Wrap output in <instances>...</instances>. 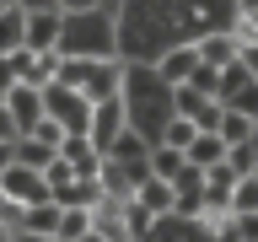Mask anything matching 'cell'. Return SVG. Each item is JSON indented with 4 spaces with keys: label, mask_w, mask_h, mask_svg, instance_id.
I'll list each match as a JSON object with an SVG mask.
<instances>
[{
    "label": "cell",
    "mask_w": 258,
    "mask_h": 242,
    "mask_svg": "<svg viewBox=\"0 0 258 242\" xmlns=\"http://www.w3.org/2000/svg\"><path fill=\"white\" fill-rule=\"evenodd\" d=\"M124 129H129V108H124V97H108V102H92V129H86V135H92V145L102 151V156H108V145L118 140Z\"/></svg>",
    "instance_id": "3957f363"
},
{
    "label": "cell",
    "mask_w": 258,
    "mask_h": 242,
    "mask_svg": "<svg viewBox=\"0 0 258 242\" xmlns=\"http://www.w3.org/2000/svg\"><path fill=\"white\" fill-rule=\"evenodd\" d=\"M194 48H199V65H210V70H231V65L242 59V43L231 27H215V32H199L194 38Z\"/></svg>",
    "instance_id": "277c9868"
},
{
    "label": "cell",
    "mask_w": 258,
    "mask_h": 242,
    "mask_svg": "<svg viewBox=\"0 0 258 242\" xmlns=\"http://www.w3.org/2000/svg\"><path fill=\"white\" fill-rule=\"evenodd\" d=\"M59 156L76 167V177H102V161H108V156L92 145V135H70V140L59 145Z\"/></svg>",
    "instance_id": "9c48e42d"
},
{
    "label": "cell",
    "mask_w": 258,
    "mask_h": 242,
    "mask_svg": "<svg viewBox=\"0 0 258 242\" xmlns=\"http://www.w3.org/2000/svg\"><path fill=\"white\" fill-rule=\"evenodd\" d=\"M231 215H258V172L237 177V194H231Z\"/></svg>",
    "instance_id": "ffe728a7"
},
{
    "label": "cell",
    "mask_w": 258,
    "mask_h": 242,
    "mask_svg": "<svg viewBox=\"0 0 258 242\" xmlns=\"http://www.w3.org/2000/svg\"><path fill=\"white\" fill-rule=\"evenodd\" d=\"M43 113L64 129V135H86V129H92V102L81 92H70V86H48L43 92Z\"/></svg>",
    "instance_id": "6da1fadb"
},
{
    "label": "cell",
    "mask_w": 258,
    "mask_h": 242,
    "mask_svg": "<svg viewBox=\"0 0 258 242\" xmlns=\"http://www.w3.org/2000/svg\"><path fill=\"white\" fill-rule=\"evenodd\" d=\"M48 194H59V189H70V183H76V167H70V161H64V156H54V161H48Z\"/></svg>",
    "instance_id": "603a6c76"
},
{
    "label": "cell",
    "mask_w": 258,
    "mask_h": 242,
    "mask_svg": "<svg viewBox=\"0 0 258 242\" xmlns=\"http://www.w3.org/2000/svg\"><path fill=\"white\" fill-rule=\"evenodd\" d=\"M226 108H231V113H242V118H253V124H258V81H242L237 92L226 97Z\"/></svg>",
    "instance_id": "d6986e66"
},
{
    "label": "cell",
    "mask_w": 258,
    "mask_h": 242,
    "mask_svg": "<svg viewBox=\"0 0 258 242\" xmlns=\"http://www.w3.org/2000/svg\"><path fill=\"white\" fill-rule=\"evenodd\" d=\"M129 205H140L145 215H156V221H161V215H172V205H177V189L145 172L140 183H135V194H129Z\"/></svg>",
    "instance_id": "8992f818"
},
{
    "label": "cell",
    "mask_w": 258,
    "mask_h": 242,
    "mask_svg": "<svg viewBox=\"0 0 258 242\" xmlns=\"http://www.w3.org/2000/svg\"><path fill=\"white\" fill-rule=\"evenodd\" d=\"M59 43H64V16L59 11H32L27 16V43L22 48H32V54H59Z\"/></svg>",
    "instance_id": "5b68a950"
},
{
    "label": "cell",
    "mask_w": 258,
    "mask_h": 242,
    "mask_svg": "<svg viewBox=\"0 0 258 242\" xmlns=\"http://www.w3.org/2000/svg\"><path fill=\"white\" fill-rule=\"evenodd\" d=\"M97 65L102 59H81V54H59V76H54V86H70V92L86 97V86L97 81Z\"/></svg>",
    "instance_id": "30bf717a"
},
{
    "label": "cell",
    "mask_w": 258,
    "mask_h": 242,
    "mask_svg": "<svg viewBox=\"0 0 258 242\" xmlns=\"http://www.w3.org/2000/svg\"><path fill=\"white\" fill-rule=\"evenodd\" d=\"M59 156V151H48L43 140H32V135H22V140L11 145V161L16 167H32V172H48V161Z\"/></svg>",
    "instance_id": "4fadbf2b"
},
{
    "label": "cell",
    "mask_w": 258,
    "mask_h": 242,
    "mask_svg": "<svg viewBox=\"0 0 258 242\" xmlns=\"http://www.w3.org/2000/svg\"><path fill=\"white\" fill-rule=\"evenodd\" d=\"M59 215L64 210L48 199V205H32L27 215H22V231H43V237H54V226H59Z\"/></svg>",
    "instance_id": "e0dca14e"
},
{
    "label": "cell",
    "mask_w": 258,
    "mask_h": 242,
    "mask_svg": "<svg viewBox=\"0 0 258 242\" xmlns=\"http://www.w3.org/2000/svg\"><path fill=\"white\" fill-rule=\"evenodd\" d=\"M237 65H242V70H247V76L258 81V43H242V59H237Z\"/></svg>",
    "instance_id": "83f0119b"
},
{
    "label": "cell",
    "mask_w": 258,
    "mask_h": 242,
    "mask_svg": "<svg viewBox=\"0 0 258 242\" xmlns=\"http://www.w3.org/2000/svg\"><path fill=\"white\" fill-rule=\"evenodd\" d=\"M0 242H16V231H11V226H0Z\"/></svg>",
    "instance_id": "d6a6232c"
},
{
    "label": "cell",
    "mask_w": 258,
    "mask_h": 242,
    "mask_svg": "<svg viewBox=\"0 0 258 242\" xmlns=\"http://www.w3.org/2000/svg\"><path fill=\"white\" fill-rule=\"evenodd\" d=\"M253 129H258L253 118H242V113H231V108L221 113V140H226V145H242L247 135H253Z\"/></svg>",
    "instance_id": "44dd1931"
},
{
    "label": "cell",
    "mask_w": 258,
    "mask_h": 242,
    "mask_svg": "<svg viewBox=\"0 0 258 242\" xmlns=\"http://www.w3.org/2000/svg\"><path fill=\"white\" fill-rule=\"evenodd\" d=\"M97 11H102V0H59L64 22H81V16H97Z\"/></svg>",
    "instance_id": "d4e9b609"
},
{
    "label": "cell",
    "mask_w": 258,
    "mask_h": 242,
    "mask_svg": "<svg viewBox=\"0 0 258 242\" xmlns=\"http://www.w3.org/2000/svg\"><path fill=\"white\" fill-rule=\"evenodd\" d=\"M0 194H6L16 210H32V205H48V199H54V194H48V177L32 172V167H16V161L0 172Z\"/></svg>",
    "instance_id": "7a4b0ae2"
},
{
    "label": "cell",
    "mask_w": 258,
    "mask_h": 242,
    "mask_svg": "<svg viewBox=\"0 0 258 242\" xmlns=\"http://www.w3.org/2000/svg\"><path fill=\"white\" fill-rule=\"evenodd\" d=\"M183 167H188V156H183V151H172V145H151V177L177 183V177H183Z\"/></svg>",
    "instance_id": "5bb4252c"
},
{
    "label": "cell",
    "mask_w": 258,
    "mask_h": 242,
    "mask_svg": "<svg viewBox=\"0 0 258 242\" xmlns=\"http://www.w3.org/2000/svg\"><path fill=\"white\" fill-rule=\"evenodd\" d=\"M11 6H16V0H0V11H11Z\"/></svg>",
    "instance_id": "836d02e7"
},
{
    "label": "cell",
    "mask_w": 258,
    "mask_h": 242,
    "mask_svg": "<svg viewBox=\"0 0 258 242\" xmlns=\"http://www.w3.org/2000/svg\"><path fill=\"white\" fill-rule=\"evenodd\" d=\"M129 242H140V237H129Z\"/></svg>",
    "instance_id": "e575fe53"
},
{
    "label": "cell",
    "mask_w": 258,
    "mask_h": 242,
    "mask_svg": "<svg viewBox=\"0 0 258 242\" xmlns=\"http://www.w3.org/2000/svg\"><path fill=\"white\" fill-rule=\"evenodd\" d=\"M27 43V11H0V59H11L16 48Z\"/></svg>",
    "instance_id": "7c38bea8"
},
{
    "label": "cell",
    "mask_w": 258,
    "mask_h": 242,
    "mask_svg": "<svg viewBox=\"0 0 258 242\" xmlns=\"http://www.w3.org/2000/svg\"><path fill=\"white\" fill-rule=\"evenodd\" d=\"M6 167H11V145H0V172H6Z\"/></svg>",
    "instance_id": "1f68e13d"
},
{
    "label": "cell",
    "mask_w": 258,
    "mask_h": 242,
    "mask_svg": "<svg viewBox=\"0 0 258 242\" xmlns=\"http://www.w3.org/2000/svg\"><path fill=\"white\" fill-rule=\"evenodd\" d=\"M32 140H43V145H48V151H59V145H64V140H70V135H64V129H59V124H54V118H48V113H43V124L32 129Z\"/></svg>",
    "instance_id": "cb8c5ba5"
},
{
    "label": "cell",
    "mask_w": 258,
    "mask_h": 242,
    "mask_svg": "<svg viewBox=\"0 0 258 242\" xmlns=\"http://www.w3.org/2000/svg\"><path fill=\"white\" fill-rule=\"evenodd\" d=\"M226 167H231L237 177H253V172H258V129H253L242 145H231V151H226Z\"/></svg>",
    "instance_id": "9a60e30c"
},
{
    "label": "cell",
    "mask_w": 258,
    "mask_h": 242,
    "mask_svg": "<svg viewBox=\"0 0 258 242\" xmlns=\"http://www.w3.org/2000/svg\"><path fill=\"white\" fill-rule=\"evenodd\" d=\"M16 92V70H11V59H0V102Z\"/></svg>",
    "instance_id": "4316f807"
},
{
    "label": "cell",
    "mask_w": 258,
    "mask_h": 242,
    "mask_svg": "<svg viewBox=\"0 0 258 242\" xmlns=\"http://www.w3.org/2000/svg\"><path fill=\"white\" fill-rule=\"evenodd\" d=\"M22 140V129H16V118L6 113V102H0V145H16Z\"/></svg>",
    "instance_id": "484cf974"
},
{
    "label": "cell",
    "mask_w": 258,
    "mask_h": 242,
    "mask_svg": "<svg viewBox=\"0 0 258 242\" xmlns=\"http://www.w3.org/2000/svg\"><path fill=\"white\" fill-rule=\"evenodd\" d=\"M226 151H231V145H226L221 135H194V145H188V167L210 172V167H221V161H226Z\"/></svg>",
    "instance_id": "8fae6325"
},
{
    "label": "cell",
    "mask_w": 258,
    "mask_h": 242,
    "mask_svg": "<svg viewBox=\"0 0 258 242\" xmlns=\"http://www.w3.org/2000/svg\"><path fill=\"white\" fill-rule=\"evenodd\" d=\"M54 237H59V242H81V237H92V210H64L59 226H54Z\"/></svg>",
    "instance_id": "2e32d148"
},
{
    "label": "cell",
    "mask_w": 258,
    "mask_h": 242,
    "mask_svg": "<svg viewBox=\"0 0 258 242\" xmlns=\"http://www.w3.org/2000/svg\"><path fill=\"white\" fill-rule=\"evenodd\" d=\"M194 70H199V48H194V43H172V48L156 59V76L167 81V86H188Z\"/></svg>",
    "instance_id": "ba28073f"
},
{
    "label": "cell",
    "mask_w": 258,
    "mask_h": 242,
    "mask_svg": "<svg viewBox=\"0 0 258 242\" xmlns=\"http://www.w3.org/2000/svg\"><path fill=\"white\" fill-rule=\"evenodd\" d=\"M16 11H27V16L32 11H59V0H16Z\"/></svg>",
    "instance_id": "f1b7e54d"
},
{
    "label": "cell",
    "mask_w": 258,
    "mask_h": 242,
    "mask_svg": "<svg viewBox=\"0 0 258 242\" xmlns=\"http://www.w3.org/2000/svg\"><path fill=\"white\" fill-rule=\"evenodd\" d=\"M194 135H199V129H194L188 118H183V113H172V118H167V129H161V140H156V145H172V151H183V156H188Z\"/></svg>",
    "instance_id": "ac0fdd59"
},
{
    "label": "cell",
    "mask_w": 258,
    "mask_h": 242,
    "mask_svg": "<svg viewBox=\"0 0 258 242\" xmlns=\"http://www.w3.org/2000/svg\"><path fill=\"white\" fill-rule=\"evenodd\" d=\"M188 86H194L199 97H215V102H221V92H226V86H221V70H210V65H199V70H194Z\"/></svg>",
    "instance_id": "7402d4cb"
},
{
    "label": "cell",
    "mask_w": 258,
    "mask_h": 242,
    "mask_svg": "<svg viewBox=\"0 0 258 242\" xmlns=\"http://www.w3.org/2000/svg\"><path fill=\"white\" fill-rule=\"evenodd\" d=\"M6 113L16 118V129H22V135H32V129L43 124V92H38V86H22V81H16V92L6 97Z\"/></svg>",
    "instance_id": "52a82bcc"
},
{
    "label": "cell",
    "mask_w": 258,
    "mask_h": 242,
    "mask_svg": "<svg viewBox=\"0 0 258 242\" xmlns=\"http://www.w3.org/2000/svg\"><path fill=\"white\" fill-rule=\"evenodd\" d=\"M237 226H242V242H258V215H237Z\"/></svg>",
    "instance_id": "f546056e"
},
{
    "label": "cell",
    "mask_w": 258,
    "mask_h": 242,
    "mask_svg": "<svg viewBox=\"0 0 258 242\" xmlns=\"http://www.w3.org/2000/svg\"><path fill=\"white\" fill-rule=\"evenodd\" d=\"M16 242H59V237H43V231H16Z\"/></svg>",
    "instance_id": "4dcf8cb0"
}]
</instances>
